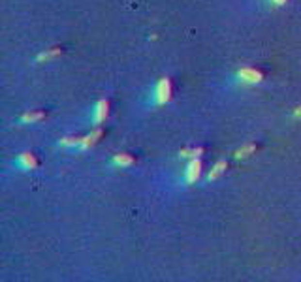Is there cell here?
<instances>
[{
    "mask_svg": "<svg viewBox=\"0 0 301 282\" xmlns=\"http://www.w3.org/2000/svg\"><path fill=\"white\" fill-rule=\"evenodd\" d=\"M155 98H157V104H166L172 96V83L168 78H162L157 83V91H155Z\"/></svg>",
    "mask_w": 301,
    "mask_h": 282,
    "instance_id": "obj_1",
    "label": "cell"
},
{
    "mask_svg": "<svg viewBox=\"0 0 301 282\" xmlns=\"http://www.w3.org/2000/svg\"><path fill=\"white\" fill-rule=\"evenodd\" d=\"M185 175H187L189 183H196L200 179V175H202V162L198 158H192L189 162V166H187V173Z\"/></svg>",
    "mask_w": 301,
    "mask_h": 282,
    "instance_id": "obj_2",
    "label": "cell"
},
{
    "mask_svg": "<svg viewBox=\"0 0 301 282\" xmlns=\"http://www.w3.org/2000/svg\"><path fill=\"white\" fill-rule=\"evenodd\" d=\"M239 79L245 83H260L264 76H262V72H258L254 68H243V70H239Z\"/></svg>",
    "mask_w": 301,
    "mask_h": 282,
    "instance_id": "obj_3",
    "label": "cell"
},
{
    "mask_svg": "<svg viewBox=\"0 0 301 282\" xmlns=\"http://www.w3.org/2000/svg\"><path fill=\"white\" fill-rule=\"evenodd\" d=\"M108 102L106 100H100L98 104H96L95 108V123L96 125H100V123H104L106 121V117H108Z\"/></svg>",
    "mask_w": 301,
    "mask_h": 282,
    "instance_id": "obj_4",
    "label": "cell"
},
{
    "mask_svg": "<svg viewBox=\"0 0 301 282\" xmlns=\"http://www.w3.org/2000/svg\"><path fill=\"white\" fill-rule=\"evenodd\" d=\"M100 136H102V130H98V128H96V130H93L91 134H87L85 138H81V140H79V147H81V149H89L91 145H95L96 141H98V138H100Z\"/></svg>",
    "mask_w": 301,
    "mask_h": 282,
    "instance_id": "obj_5",
    "label": "cell"
},
{
    "mask_svg": "<svg viewBox=\"0 0 301 282\" xmlns=\"http://www.w3.org/2000/svg\"><path fill=\"white\" fill-rule=\"evenodd\" d=\"M19 164H21L25 170H34V168L38 166L36 158H34V155H31V153H23V155L19 157Z\"/></svg>",
    "mask_w": 301,
    "mask_h": 282,
    "instance_id": "obj_6",
    "label": "cell"
},
{
    "mask_svg": "<svg viewBox=\"0 0 301 282\" xmlns=\"http://www.w3.org/2000/svg\"><path fill=\"white\" fill-rule=\"evenodd\" d=\"M113 162L117 164V166H121V168H125V166H132L134 164V158L127 155V153H121V155H115L113 157Z\"/></svg>",
    "mask_w": 301,
    "mask_h": 282,
    "instance_id": "obj_7",
    "label": "cell"
},
{
    "mask_svg": "<svg viewBox=\"0 0 301 282\" xmlns=\"http://www.w3.org/2000/svg\"><path fill=\"white\" fill-rule=\"evenodd\" d=\"M224 170H226V162H224V160L217 162V164L213 166V170L209 172V181H215L217 177H221L222 173H224Z\"/></svg>",
    "mask_w": 301,
    "mask_h": 282,
    "instance_id": "obj_8",
    "label": "cell"
},
{
    "mask_svg": "<svg viewBox=\"0 0 301 282\" xmlns=\"http://www.w3.org/2000/svg\"><path fill=\"white\" fill-rule=\"evenodd\" d=\"M202 153H204V149H181L183 158H198Z\"/></svg>",
    "mask_w": 301,
    "mask_h": 282,
    "instance_id": "obj_9",
    "label": "cell"
},
{
    "mask_svg": "<svg viewBox=\"0 0 301 282\" xmlns=\"http://www.w3.org/2000/svg\"><path fill=\"white\" fill-rule=\"evenodd\" d=\"M42 119H44V113H42V111L23 115V121H25V123H38V121H42Z\"/></svg>",
    "mask_w": 301,
    "mask_h": 282,
    "instance_id": "obj_10",
    "label": "cell"
},
{
    "mask_svg": "<svg viewBox=\"0 0 301 282\" xmlns=\"http://www.w3.org/2000/svg\"><path fill=\"white\" fill-rule=\"evenodd\" d=\"M57 55H61V49H51V51H46V53H42L40 57H38V61H49V59H55Z\"/></svg>",
    "mask_w": 301,
    "mask_h": 282,
    "instance_id": "obj_11",
    "label": "cell"
},
{
    "mask_svg": "<svg viewBox=\"0 0 301 282\" xmlns=\"http://www.w3.org/2000/svg\"><path fill=\"white\" fill-rule=\"evenodd\" d=\"M253 153H254V145H247V147L236 151V158H247L249 155H253Z\"/></svg>",
    "mask_w": 301,
    "mask_h": 282,
    "instance_id": "obj_12",
    "label": "cell"
},
{
    "mask_svg": "<svg viewBox=\"0 0 301 282\" xmlns=\"http://www.w3.org/2000/svg\"><path fill=\"white\" fill-rule=\"evenodd\" d=\"M61 145H64V147H74V145H79V140L78 138H64V140H61Z\"/></svg>",
    "mask_w": 301,
    "mask_h": 282,
    "instance_id": "obj_13",
    "label": "cell"
},
{
    "mask_svg": "<svg viewBox=\"0 0 301 282\" xmlns=\"http://www.w3.org/2000/svg\"><path fill=\"white\" fill-rule=\"evenodd\" d=\"M273 4H277V6H283V4H286V0H271Z\"/></svg>",
    "mask_w": 301,
    "mask_h": 282,
    "instance_id": "obj_14",
    "label": "cell"
},
{
    "mask_svg": "<svg viewBox=\"0 0 301 282\" xmlns=\"http://www.w3.org/2000/svg\"><path fill=\"white\" fill-rule=\"evenodd\" d=\"M294 115H296V117H301V108H298V110L294 111Z\"/></svg>",
    "mask_w": 301,
    "mask_h": 282,
    "instance_id": "obj_15",
    "label": "cell"
}]
</instances>
